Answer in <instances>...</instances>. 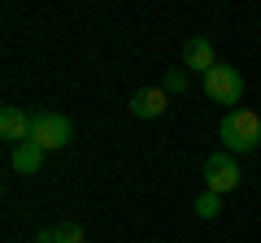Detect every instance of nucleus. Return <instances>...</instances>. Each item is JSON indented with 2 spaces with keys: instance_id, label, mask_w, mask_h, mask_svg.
I'll return each mask as SVG.
<instances>
[{
  "instance_id": "0eeeda50",
  "label": "nucleus",
  "mask_w": 261,
  "mask_h": 243,
  "mask_svg": "<svg viewBox=\"0 0 261 243\" xmlns=\"http://www.w3.org/2000/svg\"><path fill=\"white\" fill-rule=\"evenodd\" d=\"M0 135L18 148V143H27L31 139V113H22L18 104H5L0 109Z\"/></svg>"
},
{
  "instance_id": "f03ea898",
  "label": "nucleus",
  "mask_w": 261,
  "mask_h": 243,
  "mask_svg": "<svg viewBox=\"0 0 261 243\" xmlns=\"http://www.w3.org/2000/svg\"><path fill=\"white\" fill-rule=\"evenodd\" d=\"M70 139H74L70 117H61V113H31V143L53 152V148H65Z\"/></svg>"
},
{
  "instance_id": "9d476101",
  "label": "nucleus",
  "mask_w": 261,
  "mask_h": 243,
  "mask_svg": "<svg viewBox=\"0 0 261 243\" xmlns=\"http://www.w3.org/2000/svg\"><path fill=\"white\" fill-rule=\"evenodd\" d=\"M53 243H83V226H79V222L53 226Z\"/></svg>"
},
{
  "instance_id": "1a4fd4ad",
  "label": "nucleus",
  "mask_w": 261,
  "mask_h": 243,
  "mask_svg": "<svg viewBox=\"0 0 261 243\" xmlns=\"http://www.w3.org/2000/svg\"><path fill=\"white\" fill-rule=\"evenodd\" d=\"M222 213V196L218 191H200L196 196V217H218Z\"/></svg>"
},
{
  "instance_id": "423d86ee",
  "label": "nucleus",
  "mask_w": 261,
  "mask_h": 243,
  "mask_svg": "<svg viewBox=\"0 0 261 243\" xmlns=\"http://www.w3.org/2000/svg\"><path fill=\"white\" fill-rule=\"evenodd\" d=\"M166 100H170L166 87H140V92L130 96V113H135V117H144V122H152V117H161V113H166Z\"/></svg>"
},
{
  "instance_id": "39448f33",
  "label": "nucleus",
  "mask_w": 261,
  "mask_h": 243,
  "mask_svg": "<svg viewBox=\"0 0 261 243\" xmlns=\"http://www.w3.org/2000/svg\"><path fill=\"white\" fill-rule=\"evenodd\" d=\"M183 66H187V70H196V74L205 78L209 70L218 66V56H214V44H209L205 35H192V39L183 44Z\"/></svg>"
},
{
  "instance_id": "20e7f679",
  "label": "nucleus",
  "mask_w": 261,
  "mask_h": 243,
  "mask_svg": "<svg viewBox=\"0 0 261 243\" xmlns=\"http://www.w3.org/2000/svg\"><path fill=\"white\" fill-rule=\"evenodd\" d=\"M240 187V165H235L231 152H214V157L205 161V191H235Z\"/></svg>"
},
{
  "instance_id": "f257e3e1",
  "label": "nucleus",
  "mask_w": 261,
  "mask_h": 243,
  "mask_svg": "<svg viewBox=\"0 0 261 243\" xmlns=\"http://www.w3.org/2000/svg\"><path fill=\"white\" fill-rule=\"evenodd\" d=\"M218 139L226 152H252L261 143V113L252 109H231L218 126Z\"/></svg>"
},
{
  "instance_id": "9b49d317",
  "label": "nucleus",
  "mask_w": 261,
  "mask_h": 243,
  "mask_svg": "<svg viewBox=\"0 0 261 243\" xmlns=\"http://www.w3.org/2000/svg\"><path fill=\"white\" fill-rule=\"evenodd\" d=\"M166 92H170V96L187 92V74H183V70H170V74H166Z\"/></svg>"
},
{
  "instance_id": "7ed1b4c3",
  "label": "nucleus",
  "mask_w": 261,
  "mask_h": 243,
  "mask_svg": "<svg viewBox=\"0 0 261 243\" xmlns=\"http://www.w3.org/2000/svg\"><path fill=\"white\" fill-rule=\"evenodd\" d=\"M200 87H205V96H209L214 104H240V96H244L240 70H235V66H222V61L200 78Z\"/></svg>"
},
{
  "instance_id": "f8f14e48",
  "label": "nucleus",
  "mask_w": 261,
  "mask_h": 243,
  "mask_svg": "<svg viewBox=\"0 0 261 243\" xmlns=\"http://www.w3.org/2000/svg\"><path fill=\"white\" fill-rule=\"evenodd\" d=\"M35 243H53V230H39V239Z\"/></svg>"
},
{
  "instance_id": "6e6552de",
  "label": "nucleus",
  "mask_w": 261,
  "mask_h": 243,
  "mask_svg": "<svg viewBox=\"0 0 261 243\" xmlns=\"http://www.w3.org/2000/svg\"><path fill=\"white\" fill-rule=\"evenodd\" d=\"M13 174H39V165H44V148H39V143H18V148H13Z\"/></svg>"
}]
</instances>
